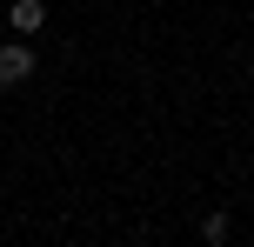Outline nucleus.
I'll return each mask as SVG.
<instances>
[{
  "label": "nucleus",
  "instance_id": "2",
  "mask_svg": "<svg viewBox=\"0 0 254 247\" xmlns=\"http://www.w3.org/2000/svg\"><path fill=\"white\" fill-rule=\"evenodd\" d=\"M13 34H40V20H47V0H13Z\"/></svg>",
  "mask_w": 254,
  "mask_h": 247
},
{
  "label": "nucleus",
  "instance_id": "1",
  "mask_svg": "<svg viewBox=\"0 0 254 247\" xmlns=\"http://www.w3.org/2000/svg\"><path fill=\"white\" fill-rule=\"evenodd\" d=\"M34 67H40V53L27 47V40H7V47H0V87H20V80H34Z\"/></svg>",
  "mask_w": 254,
  "mask_h": 247
},
{
  "label": "nucleus",
  "instance_id": "3",
  "mask_svg": "<svg viewBox=\"0 0 254 247\" xmlns=\"http://www.w3.org/2000/svg\"><path fill=\"white\" fill-rule=\"evenodd\" d=\"M228 234H234L228 214H207V221H201V241H207V247H228Z\"/></svg>",
  "mask_w": 254,
  "mask_h": 247
}]
</instances>
